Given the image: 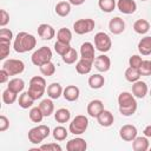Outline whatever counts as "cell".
<instances>
[{
    "instance_id": "cell-1",
    "label": "cell",
    "mask_w": 151,
    "mask_h": 151,
    "mask_svg": "<svg viewBox=\"0 0 151 151\" xmlns=\"http://www.w3.org/2000/svg\"><path fill=\"white\" fill-rule=\"evenodd\" d=\"M37 46V39L33 34L27 33V32H19L17 37L14 38L13 47L17 53H26Z\"/></svg>"
},
{
    "instance_id": "cell-2",
    "label": "cell",
    "mask_w": 151,
    "mask_h": 151,
    "mask_svg": "<svg viewBox=\"0 0 151 151\" xmlns=\"http://www.w3.org/2000/svg\"><path fill=\"white\" fill-rule=\"evenodd\" d=\"M118 106L119 112L124 117H130L137 111V100L136 97L130 92H122L118 96Z\"/></svg>"
},
{
    "instance_id": "cell-3",
    "label": "cell",
    "mask_w": 151,
    "mask_h": 151,
    "mask_svg": "<svg viewBox=\"0 0 151 151\" xmlns=\"http://www.w3.org/2000/svg\"><path fill=\"white\" fill-rule=\"evenodd\" d=\"M45 91H46V80H45L44 77L35 76V77L31 78L29 86H28V91L27 92L29 93V96L34 100L40 99L45 94Z\"/></svg>"
},
{
    "instance_id": "cell-4",
    "label": "cell",
    "mask_w": 151,
    "mask_h": 151,
    "mask_svg": "<svg viewBox=\"0 0 151 151\" xmlns=\"http://www.w3.org/2000/svg\"><path fill=\"white\" fill-rule=\"evenodd\" d=\"M51 133V130L47 125H44V124H40L35 127H32L29 131H28V140L32 143V144H40L42 143L44 139H46Z\"/></svg>"
},
{
    "instance_id": "cell-5",
    "label": "cell",
    "mask_w": 151,
    "mask_h": 151,
    "mask_svg": "<svg viewBox=\"0 0 151 151\" xmlns=\"http://www.w3.org/2000/svg\"><path fill=\"white\" fill-rule=\"evenodd\" d=\"M52 60V51L47 46H41L35 50L31 57V61L35 66H41Z\"/></svg>"
},
{
    "instance_id": "cell-6",
    "label": "cell",
    "mask_w": 151,
    "mask_h": 151,
    "mask_svg": "<svg viewBox=\"0 0 151 151\" xmlns=\"http://www.w3.org/2000/svg\"><path fill=\"white\" fill-rule=\"evenodd\" d=\"M87 127H88V119H87V117L84 116V114H78L70 123L68 131L72 134L79 136V134H83L87 130Z\"/></svg>"
},
{
    "instance_id": "cell-7",
    "label": "cell",
    "mask_w": 151,
    "mask_h": 151,
    "mask_svg": "<svg viewBox=\"0 0 151 151\" xmlns=\"http://www.w3.org/2000/svg\"><path fill=\"white\" fill-rule=\"evenodd\" d=\"M94 47L101 53L109 52L112 47V40H111L110 35L106 34L105 32L96 33L94 34Z\"/></svg>"
},
{
    "instance_id": "cell-8",
    "label": "cell",
    "mask_w": 151,
    "mask_h": 151,
    "mask_svg": "<svg viewBox=\"0 0 151 151\" xmlns=\"http://www.w3.org/2000/svg\"><path fill=\"white\" fill-rule=\"evenodd\" d=\"M2 68H5L9 76H18L25 71V64L20 59H7L2 64Z\"/></svg>"
},
{
    "instance_id": "cell-9",
    "label": "cell",
    "mask_w": 151,
    "mask_h": 151,
    "mask_svg": "<svg viewBox=\"0 0 151 151\" xmlns=\"http://www.w3.org/2000/svg\"><path fill=\"white\" fill-rule=\"evenodd\" d=\"M96 26V22L93 19H90V18H85V19H79L77 20L74 24H73V29L77 34H87L90 32L93 31Z\"/></svg>"
},
{
    "instance_id": "cell-10",
    "label": "cell",
    "mask_w": 151,
    "mask_h": 151,
    "mask_svg": "<svg viewBox=\"0 0 151 151\" xmlns=\"http://www.w3.org/2000/svg\"><path fill=\"white\" fill-rule=\"evenodd\" d=\"M137 133H138L137 127L134 125H131V124L123 125L119 130V136L125 142H132L137 137Z\"/></svg>"
},
{
    "instance_id": "cell-11",
    "label": "cell",
    "mask_w": 151,
    "mask_h": 151,
    "mask_svg": "<svg viewBox=\"0 0 151 151\" xmlns=\"http://www.w3.org/2000/svg\"><path fill=\"white\" fill-rule=\"evenodd\" d=\"M87 149V143L84 138L76 137L73 139H70L66 143V150L67 151H85Z\"/></svg>"
},
{
    "instance_id": "cell-12",
    "label": "cell",
    "mask_w": 151,
    "mask_h": 151,
    "mask_svg": "<svg viewBox=\"0 0 151 151\" xmlns=\"http://www.w3.org/2000/svg\"><path fill=\"white\" fill-rule=\"evenodd\" d=\"M93 64H94V67L101 73L107 72L111 68V59L106 54H100V55L96 57Z\"/></svg>"
},
{
    "instance_id": "cell-13",
    "label": "cell",
    "mask_w": 151,
    "mask_h": 151,
    "mask_svg": "<svg viewBox=\"0 0 151 151\" xmlns=\"http://www.w3.org/2000/svg\"><path fill=\"white\" fill-rule=\"evenodd\" d=\"M125 27H126L125 21L122 18H119V17L112 18L110 20V22H109V29H110V32L112 34H116V35L123 33L125 31Z\"/></svg>"
},
{
    "instance_id": "cell-14",
    "label": "cell",
    "mask_w": 151,
    "mask_h": 151,
    "mask_svg": "<svg viewBox=\"0 0 151 151\" xmlns=\"http://www.w3.org/2000/svg\"><path fill=\"white\" fill-rule=\"evenodd\" d=\"M117 7L123 14H133L137 9V4L134 0H118Z\"/></svg>"
},
{
    "instance_id": "cell-15",
    "label": "cell",
    "mask_w": 151,
    "mask_h": 151,
    "mask_svg": "<svg viewBox=\"0 0 151 151\" xmlns=\"http://www.w3.org/2000/svg\"><path fill=\"white\" fill-rule=\"evenodd\" d=\"M80 58L90 60V61H94L96 55H94V45L92 42H83L80 46Z\"/></svg>"
},
{
    "instance_id": "cell-16",
    "label": "cell",
    "mask_w": 151,
    "mask_h": 151,
    "mask_svg": "<svg viewBox=\"0 0 151 151\" xmlns=\"http://www.w3.org/2000/svg\"><path fill=\"white\" fill-rule=\"evenodd\" d=\"M104 110V104L101 100L99 99H93L91 100L88 104H87V107H86V111L88 113L90 117L92 118H97L99 116V113Z\"/></svg>"
},
{
    "instance_id": "cell-17",
    "label": "cell",
    "mask_w": 151,
    "mask_h": 151,
    "mask_svg": "<svg viewBox=\"0 0 151 151\" xmlns=\"http://www.w3.org/2000/svg\"><path fill=\"white\" fill-rule=\"evenodd\" d=\"M149 92V87L146 85L145 81H142V80H137L134 83H132V94L136 97V98H144Z\"/></svg>"
},
{
    "instance_id": "cell-18",
    "label": "cell",
    "mask_w": 151,
    "mask_h": 151,
    "mask_svg": "<svg viewBox=\"0 0 151 151\" xmlns=\"http://www.w3.org/2000/svg\"><path fill=\"white\" fill-rule=\"evenodd\" d=\"M38 35L42 40H51L55 35L54 28L48 24H40L38 26Z\"/></svg>"
},
{
    "instance_id": "cell-19",
    "label": "cell",
    "mask_w": 151,
    "mask_h": 151,
    "mask_svg": "<svg viewBox=\"0 0 151 151\" xmlns=\"http://www.w3.org/2000/svg\"><path fill=\"white\" fill-rule=\"evenodd\" d=\"M79 96H80V90L76 85H68V86H66L64 88L63 97L67 101H76V100H78Z\"/></svg>"
},
{
    "instance_id": "cell-20",
    "label": "cell",
    "mask_w": 151,
    "mask_h": 151,
    "mask_svg": "<svg viewBox=\"0 0 151 151\" xmlns=\"http://www.w3.org/2000/svg\"><path fill=\"white\" fill-rule=\"evenodd\" d=\"M96 119H97L98 124H99L100 126H104V127H109V126H111V125L113 124V122H114L113 114H112L110 111L105 110V109L99 113V116H98Z\"/></svg>"
},
{
    "instance_id": "cell-21",
    "label": "cell",
    "mask_w": 151,
    "mask_h": 151,
    "mask_svg": "<svg viewBox=\"0 0 151 151\" xmlns=\"http://www.w3.org/2000/svg\"><path fill=\"white\" fill-rule=\"evenodd\" d=\"M150 147V143L146 136H140V137H136L132 140V149L134 151H146Z\"/></svg>"
},
{
    "instance_id": "cell-22",
    "label": "cell",
    "mask_w": 151,
    "mask_h": 151,
    "mask_svg": "<svg viewBox=\"0 0 151 151\" xmlns=\"http://www.w3.org/2000/svg\"><path fill=\"white\" fill-rule=\"evenodd\" d=\"M138 51L142 55H150L151 54V37L146 35L142 38L138 42Z\"/></svg>"
},
{
    "instance_id": "cell-23",
    "label": "cell",
    "mask_w": 151,
    "mask_h": 151,
    "mask_svg": "<svg viewBox=\"0 0 151 151\" xmlns=\"http://www.w3.org/2000/svg\"><path fill=\"white\" fill-rule=\"evenodd\" d=\"M92 66H93V63H92V61L80 58V59L77 61V64H76V71H77L79 74H87V73L91 72Z\"/></svg>"
},
{
    "instance_id": "cell-24",
    "label": "cell",
    "mask_w": 151,
    "mask_h": 151,
    "mask_svg": "<svg viewBox=\"0 0 151 151\" xmlns=\"http://www.w3.org/2000/svg\"><path fill=\"white\" fill-rule=\"evenodd\" d=\"M104 84H105V78L100 73L92 74L88 78V86L92 90H99V88H101L104 86Z\"/></svg>"
},
{
    "instance_id": "cell-25",
    "label": "cell",
    "mask_w": 151,
    "mask_h": 151,
    "mask_svg": "<svg viewBox=\"0 0 151 151\" xmlns=\"http://www.w3.org/2000/svg\"><path fill=\"white\" fill-rule=\"evenodd\" d=\"M64 88L61 87V85L59 83H52L47 86V96L51 99H58L63 96Z\"/></svg>"
},
{
    "instance_id": "cell-26",
    "label": "cell",
    "mask_w": 151,
    "mask_h": 151,
    "mask_svg": "<svg viewBox=\"0 0 151 151\" xmlns=\"http://www.w3.org/2000/svg\"><path fill=\"white\" fill-rule=\"evenodd\" d=\"M39 107L42 111L45 117H50L52 113H54V104H53V101L50 97L46 98V99H42L39 104Z\"/></svg>"
},
{
    "instance_id": "cell-27",
    "label": "cell",
    "mask_w": 151,
    "mask_h": 151,
    "mask_svg": "<svg viewBox=\"0 0 151 151\" xmlns=\"http://www.w3.org/2000/svg\"><path fill=\"white\" fill-rule=\"evenodd\" d=\"M150 29V22L145 19H138L133 24V31L138 34H146Z\"/></svg>"
},
{
    "instance_id": "cell-28",
    "label": "cell",
    "mask_w": 151,
    "mask_h": 151,
    "mask_svg": "<svg viewBox=\"0 0 151 151\" xmlns=\"http://www.w3.org/2000/svg\"><path fill=\"white\" fill-rule=\"evenodd\" d=\"M7 87L9 88V90H12L13 92H15V93H21L22 91H24V88H25V81H24V79H21V78H13V79H11L9 81H8V85H7Z\"/></svg>"
},
{
    "instance_id": "cell-29",
    "label": "cell",
    "mask_w": 151,
    "mask_h": 151,
    "mask_svg": "<svg viewBox=\"0 0 151 151\" xmlns=\"http://www.w3.org/2000/svg\"><path fill=\"white\" fill-rule=\"evenodd\" d=\"M59 17H67L71 13V4L68 1H59L54 8Z\"/></svg>"
},
{
    "instance_id": "cell-30",
    "label": "cell",
    "mask_w": 151,
    "mask_h": 151,
    "mask_svg": "<svg viewBox=\"0 0 151 151\" xmlns=\"http://www.w3.org/2000/svg\"><path fill=\"white\" fill-rule=\"evenodd\" d=\"M71 118V112L70 110L65 109V107H61V109H58L55 112H54V119L60 123V124H64V123H67Z\"/></svg>"
},
{
    "instance_id": "cell-31",
    "label": "cell",
    "mask_w": 151,
    "mask_h": 151,
    "mask_svg": "<svg viewBox=\"0 0 151 151\" xmlns=\"http://www.w3.org/2000/svg\"><path fill=\"white\" fill-rule=\"evenodd\" d=\"M33 103H34V99L29 96L28 92H22V93L19 96V98H18V104H19V106H20L21 109L32 107Z\"/></svg>"
},
{
    "instance_id": "cell-32",
    "label": "cell",
    "mask_w": 151,
    "mask_h": 151,
    "mask_svg": "<svg viewBox=\"0 0 151 151\" xmlns=\"http://www.w3.org/2000/svg\"><path fill=\"white\" fill-rule=\"evenodd\" d=\"M57 40L61 41V42H66L70 44L72 40V32L66 28V27H61L58 32H57Z\"/></svg>"
},
{
    "instance_id": "cell-33",
    "label": "cell",
    "mask_w": 151,
    "mask_h": 151,
    "mask_svg": "<svg viewBox=\"0 0 151 151\" xmlns=\"http://www.w3.org/2000/svg\"><path fill=\"white\" fill-rule=\"evenodd\" d=\"M124 76H125V79H126L127 81L134 83V81L139 80V78H140V72H139L138 68H134V67L129 66V67L125 70Z\"/></svg>"
},
{
    "instance_id": "cell-34",
    "label": "cell",
    "mask_w": 151,
    "mask_h": 151,
    "mask_svg": "<svg viewBox=\"0 0 151 151\" xmlns=\"http://www.w3.org/2000/svg\"><path fill=\"white\" fill-rule=\"evenodd\" d=\"M67 134H68V131H67L64 126H61V125L55 126V127L53 129V132H52V136H53V138H54L57 142H63V140H65V139L67 138Z\"/></svg>"
},
{
    "instance_id": "cell-35",
    "label": "cell",
    "mask_w": 151,
    "mask_h": 151,
    "mask_svg": "<svg viewBox=\"0 0 151 151\" xmlns=\"http://www.w3.org/2000/svg\"><path fill=\"white\" fill-rule=\"evenodd\" d=\"M99 8L105 13H111L117 6L116 0H98Z\"/></svg>"
},
{
    "instance_id": "cell-36",
    "label": "cell",
    "mask_w": 151,
    "mask_h": 151,
    "mask_svg": "<svg viewBox=\"0 0 151 151\" xmlns=\"http://www.w3.org/2000/svg\"><path fill=\"white\" fill-rule=\"evenodd\" d=\"M18 100V93L13 92L12 90H9L8 87L2 92V101L7 105H11L13 103H15Z\"/></svg>"
},
{
    "instance_id": "cell-37",
    "label": "cell",
    "mask_w": 151,
    "mask_h": 151,
    "mask_svg": "<svg viewBox=\"0 0 151 151\" xmlns=\"http://www.w3.org/2000/svg\"><path fill=\"white\" fill-rule=\"evenodd\" d=\"M61 58H63V61H64L65 64L71 65V64H74L76 61H78V58H79V57H78L77 50H74L73 47H71L70 51H68L65 55H63Z\"/></svg>"
},
{
    "instance_id": "cell-38",
    "label": "cell",
    "mask_w": 151,
    "mask_h": 151,
    "mask_svg": "<svg viewBox=\"0 0 151 151\" xmlns=\"http://www.w3.org/2000/svg\"><path fill=\"white\" fill-rule=\"evenodd\" d=\"M39 70H40L41 74L45 76V77H51V76H53L55 73V66H54V64L52 61L39 66Z\"/></svg>"
},
{
    "instance_id": "cell-39",
    "label": "cell",
    "mask_w": 151,
    "mask_h": 151,
    "mask_svg": "<svg viewBox=\"0 0 151 151\" xmlns=\"http://www.w3.org/2000/svg\"><path fill=\"white\" fill-rule=\"evenodd\" d=\"M44 117L45 116H44V113H42V111L40 110L39 106L31 109V111H29V119L33 123H41V120H42Z\"/></svg>"
},
{
    "instance_id": "cell-40",
    "label": "cell",
    "mask_w": 151,
    "mask_h": 151,
    "mask_svg": "<svg viewBox=\"0 0 151 151\" xmlns=\"http://www.w3.org/2000/svg\"><path fill=\"white\" fill-rule=\"evenodd\" d=\"M70 48H71V45L70 44H66V42H61V41H55V44H54V51L60 55V57H63V55H65L68 51H70Z\"/></svg>"
},
{
    "instance_id": "cell-41",
    "label": "cell",
    "mask_w": 151,
    "mask_h": 151,
    "mask_svg": "<svg viewBox=\"0 0 151 151\" xmlns=\"http://www.w3.org/2000/svg\"><path fill=\"white\" fill-rule=\"evenodd\" d=\"M11 41H0V60H5L9 55Z\"/></svg>"
},
{
    "instance_id": "cell-42",
    "label": "cell",
    "mask_w": 151,
    "mask_h": 151,
    "mask_svg": "<svg viewBox=\"0 0 151 151\" xmlns=\"http://www.w3.org/2000/svg\"><path fill=\"white\" fill-rule=\"evenodd\" d=\"M138 70L140 76H151V60H143Z\"/></svg>"
},
{
    "instance_id": "cell-43",
    "label": "cell",
    "mask_w": 151,
    "mask_h": 151,
    "mask_svg": "<svg viewBox=\"0 0 151 151\" xmlns=\"http://www.w3.org/2000/svg\"><path fill=\"white\" fill-rule=\"evenodd\" d=\"M13 39V33L9 28L2 27L0 29V41H11Z\"/></svg>"
},
{
    "instance_id": "cell-44",
    "label": "cell",
    "mask_w": 151,
    "mask_h": 151,
    "mask_svg": "<svg viewBox=\"0 0 151 151\" xmlns=\"http://www.w3.org/2000/svg\"><path fill=\"white\" fill-rule=\"evenodd\" d=\"M142 63H143V59H142V57L138 55V54H133V55H131L130 59H129V65H130L131 67H134V68H139V66L142 65Z\"/></svg>"
},
{
    "instance_id": "cell-45",
    "label": "cell",
    "mask_w": 151,
    "mask_h": 151,
    "mask_svg": "<svg viewBox=\"0 0 151 151\" xmlns=\"http://www.w3.org/2000/svg\"><path fill=\"white\" fill-rule=\"evenodd\" d=\"M39 150L42 151H61V146L57 143H48V144H44L39 147Z\"/></svg>"
},
{
    "instance_id": "cell-46",
    "label": "cell",
    "mask_w": 151,
    "mask_h": 151,
    "mask_svg": "<svg viewBox=\"0 0 151 151\" xmlns=\"http://www.w3.org/2000/svg\"><path fill=\"white\" fill-rule=\"evenodd\" d=\"M8 22H9V14L7 13L6 9H1L0 11V26L5 27Z\"/></svg>"
},
{
    "instance_id": "cell-47",
    "label": "cell",
    "mask_w": 151,
    "mask_h": 151,
    "mask_svg": "<svg viewBox=\"0 0 151 151\" xmlns=\"http://www.w3.org/2000/svg\"><path fill=\"white\" fill-rule=\"evenodd\" d=\"M8 127H9V120H8V118L6 116L1 114L0 116V131L1 132H5Z\"/></svg>"
},
{
    "instance_id": "cell-48",
    "label": "cell",
    "mask_w": 151,
    "mask_h": 151,
    "mask_svg": "<svg viewBox=\"0 0 151 151\" xmlns=\"http://www.w3.org/2000/svg\"><path fill=\"white\" fill-rule=\"evenodd\" d=\"M8 79H9V73L5 68H1L0 70V83L1 84H5Z\"/></svg>"
},
{
    "instance_id": "cell-49",
    "label": "cell",
    "mask_w": 151,
    "mask_h": 151,
    "mask_svg": "<svg viewBox=\"0 0 151 151\" xmlns=\"http://www.w3.org/2000/svg\"><path fill=\"white\" fill-rule=\"evenodd\" d=\"M85 1H86V0H68V2H70L71 5H73V6H80V5H83Z\"/></svg>"
},
{
    "instance_id": "cell-50",
    "label": "cell",
    "mask_w": 151,
    "mask_h": 151,
    "mask_svg": "<svg viewBox=\"0 0 151 151\" xmlns=\"http://www.w3.org/2000/svg\"><path fill=\"white\" fill-rule=\"evenodd\" d=\"M144 136H146L147 138H151V125H147L145 129H144Z\"/></svg>"
},
{
    "instance_id": "cell-51",
    "label": "cell",
    "mask_w": 151,
    "mask_h": 151,
    "mask_svg": "<svg viewBox=\"0 0 151 151\" xmlns=\"http://www.w3.org/2000/svg\"><path fill=\"white\" fill-rule=\"evenodd\" d=\"M150 97H151V90H150Z\"/></svg>"
},
{
    "instance_id": "cell-52",
    "label": "cell",
    "mask_w": 151,
    "mask_h": 151,
    "mask_svg": "<svg viewBox=\"0 0 151 151\" xmlns=\"http://www.w3.org/2000/svg\"><path fill=\"white\" fill-rule=\"evenodd\" d=\"M140 1H146V0H140Z\"/></svg>"
},
{
    "instance_id": "cell-53",
    "label": "cell",
    "mask_w": 151,
    "mask_h": 151,
    "mask_svg": "<svg viewBox=\"0 0 151 151\" xmlns=\"http://www.w3.org/2000/svg\"><path fill=\"white\" fill-rule=\"evenodd\" d=\"M149 149H150V150H151V146H150V147H149Z\"/></svg>"
}]
</instances>
